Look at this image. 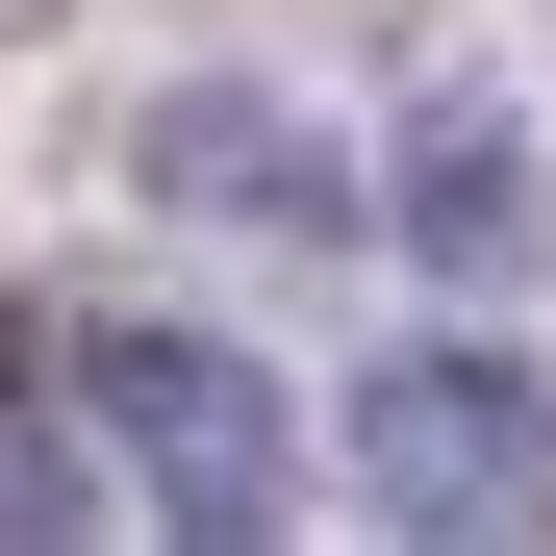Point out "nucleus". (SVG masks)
I'll list each match as a JSON object with an SVG mask.
<instances>
[{"label": "nucleus", "mask_w": 556, "mask_h": 556, "mask_svg": "<svg viewBox=\"0 0 556 556\" xmlns=\"http://www.w3.org/2000/svg\"><path fill=\"white\" fill-rule=\"evenodd\" d=\"M76 380H102L127 481H152L177 531H278V506H304V405H278V380H253L228 329H102Z\"/></svg>", "instance_id": "obj_1"}, {"label": "nucleus", "mask_w": 556, "mask_h": 556, "mask_svg": "<svg viewBox=\"0 0 556 556\" xmlns=\"http://www.w3.org/2000/svg\"><path fill=\"white\" fill-rule=\"evenodd\" d=\"M354 481L405 531H531L556 506V405L506 354H380V380H354Z\"/></svg>", "instance_id": "obj_2"}, {"label": "nucleus", "mask_w": 556, "mask_h": 556, "mask_svg": "<svg viewBox=\"0 0 556 556\" xmlns=\"http://www.w3.org/2000/svg\"><path fill=\"white\" fill-rule=\"evenodd\" d=\"M405 253H430V278H531V253H556L531 102H481V76H430V102H405Z\"/></svg>", "instance_id": "obj_3"}, {"label": "nucleus", "mask_w": 556, "mask_h": 556, "mask_svg": "<svg viewBox=\"0 0 556 556\" xmlns=\"http://www.w3.org/2000/svg\"><path fill=\"white\" fill-rule=\"evenodd\" d=\"M127 177H152V203H228V228H354V177H329V127H278V102H228V76H177V102L127 127Z\"/></svg>", "instance_id": "obj_4"}, {"label": "nucleus", "mask_w": 556, "mask_h": 556, "mask_svg": "<svg viewBox=\"0 0 556 556\" xmlns=\"http://www.w3.org/2000/svg\"><path fill=\"white\" fill-rule=\"evenodd\" d=\"M0 531H76V481H51V455H0Z\"/></svg>", "instance_id": "obj_5"}]
</instances>
